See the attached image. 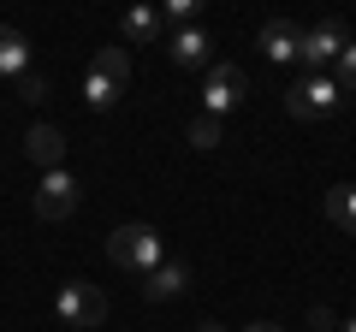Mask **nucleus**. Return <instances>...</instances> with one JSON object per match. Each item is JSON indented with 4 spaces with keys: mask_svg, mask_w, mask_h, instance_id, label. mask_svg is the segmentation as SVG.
<instances>
[{
    "mask_svg": "<svg viewBox=\"0 0 356 332\" xmlns=\"http://www.w3.org/2000/svg\"><path fill=\"white\" fill-rule=\"evenodd\" d=\"M107 261H113V267H125V273H143V279H149L154 267H161V231L154 226H119L113 238H107Z\"/></svg>",
    "mask_w": 356,
    "mask_h": 332,
    "instance_id": "f257e3e1",
    "label": "nucleus"
},
{
    "mask_svg": "<svg viewBox=\"0 0 356 332\" xmlns=\"http://www.w3.org/2000/svg\"><path fill=\"white\" fill-rule=\"evenodd\" d=\"M339 83H332L327 72H309V77H297L291 90H285V113L291 119H327V113H339Z\"/></svg>",
    "mask_w": 356,
    "mask_h": 332,
    "instance_id": "f03ea898",
    "label": "nucleus"
},
{
    "mask_svg": "<svg viewBox=\"0 0 356 332\" xmlns=\"http://www.w3.org/2000/svg\"><path fill=\"white\" fill-rule=\"evenodd\" d=\"M54 315H60L65 326H102L107 320V297L89 279H72V285H60V297H54Z\"/></svg>",
    "mask_w": 356,
    "mask_h": 332,
    "instance_id": "7ed1b4c3",
    "label": "nucleus"
},
{
    "mask_svg": "<svg viewBox=\"0 0 356 332\" xmlns=\"http://www.w3.org/2000/svg\"><path fill=\"white\" fill-rule=\"evenodd\" d=\"M77 202H83V184H77V172H65V166L42 172V184H36V219H65Z\"/></svg>",
    "mask_w": 356,
    "mask_h": 332,
    "instance_id": "20e7f679",
    "label": "nucleus"
},
{
    "mask_svg": "<svg viewBox=\"0 0 356 332\" xmlns=\"http://www.w3.org/2000/svg\"><path fill=\"white\" fill-rule=\"evenodd\" d=\"M243 90H250V77H243V65H208V83H202V113H232V107L243 101Z\"/></svg>",
    "mask_w": 356,
    "mask_h": 332,
    "instance_id": "39448f33",
    "label": "nucleus"
},
{
    "mask_svg": "<svg viewBox=\"0 0 356 332\" xmlns=\"http://www.w3.org/2000/svg\"><path fill=\"white\" fill-rule=\"evenodd\" d=\"M344 42H350V36H344L339 18H321V24H309V30H303V48H297V60H303L309 72H327V65L344 53Z\"/></svg>",
    "mask_w": 356,
    "mask_h": 332,
    "instance_id": "423d86ee",
    "label": "nucleus"
},
{
    "mask_svg": "<svg viewBox=\"0 0 356 332\" xmlns=\"http://www.w3.org/2000/svg\"><path fill=\"white\" fill-rule=\"evenodd\" d=\"M166 53H172L178 72H196V65H208V53H214V36H208V30H196V24H184V30L172 36V48H166Z\"/></svg>",
    "mask_w": 356,
    "mask_h": 332,
    "instance_id": "0eeeda50",
    "label": "nucleus"
},
{
    "mask_svg": "<svg viewBox=\"0 0 356 332\" xmlns=\"http://www.w3.org/2000/svg\"><path fill=\"white\" fill-rule=\"evenodd\" d=\"M297 48H303V30H297L291 18H273V24H261V53H267L273 65L297 60Z\"/></svg>",
    "mask_w": 356,
    "mask_h": 332,
    "instance_id": "6e6552de",
    "label": "nucleus"
},
{
    "mask_svg": "<svg viewBox=\"0 0 356 332\" xmlns=\"http://www.w3.org/2000/svg\"><path fill=\"white\" fill-rule=\"evenodd\" d=\"M24 154L42 166V172H54V166L65 160V137H60V125H30V137H24Z\"/></svg>",
    "mask_w": 356,
    "mask_h": 332,
    "instance_id": "1a4fd4ad",
    "label": "nucleus"
},
{
    "mask_svg": "<svg viewBox=\"0 0 356 332\" xmlns=\"http://www.w3.org/2000/svg\"><path fill=\"white\" fill-rule=\"evenodd\" d=\"M143 291H149V303H172V297L191 291V267H184V261H161V267L149 273V285H143Z\"/></svg>",
    "mask_w": 356,
    "mask_h": 332,
    "instance_id": "9d476101",
    "label": "nucleus"
},
{
    "mask_svg": "<svg viewBox=\"0 0 356 332\" xmlns=\"http://www.w3.org/2000/svg\"><path fill=\"white\" fill-rule=\"evenodd\" d=\"M0 77H6V83L30 77V42L18 36L13 24H0Z\"/></svg>",
    "mask_w": 356,
    "mask_h": 332,
    "instance_id": "9b49d317",
    "label": "nucleus"
},
{
    "mask_svg": "<svg viewBox=\"0 0 356 332\" xmlns=\"http://www.w3.org/2000/svg\"><path fill=\"white\" fill-rule=\"evenodd\" d=\"M321 208H327V219H332L339 231H350V238H356V184H332Z\"/></svg>",
    "mask_w": 356,
    "mask_h": 332,
    "instance_id": "f8f14e48",
    "label": "nucleus"
},
{
    "mask_svg": "<svg viewBox=\"0 0 356 332\" xmlns=\"http://www.w3.org/2000/svg\"><path fill=\"white\" fill-rule=\"evenodd\" d=\"M161 30H166V18L154 13V6H131L125 13V36L131 42H161Z\"/></svg>",
    "mask_w": 356,
    "mask_h": 332,
    "instance_id": "ddd939ff",
    "label": "nucleus"
},
{
    "mask_svg": "<svg viewBox=\"0 0 356 332\" xmlns=\"http://www.w3.org/2000/svg\"><path fill=\"white\" fill-rule=\"evenodd\" d=\"M89 72H102V77H113L119 90H131V53H125V48H102Z\"/></svg>",
    "mask_w": 356,
    "mask_h": 332,
    "instance_id": "4468645a",
    "label": "nucleus"
},
{
    "mask_svg": "<svg viewBox=\"0 0 356 332\" xmlns=\"http://www.w3.org/2000/svg\"><path fill=\"white\" fill-rule=\"evenodd\" d=\"M184 137H191V149H202V154H208V149H220V137H226V125H220L214 113H196Z\"/></svg>",
    "mask_w": 356,
    "mask_h": 332,
    "instance_id": "2eb2a0df",
    "label": "nucleus"
},
{
    "mask_svg": "<svg viewBox=\"0 0 356 332\" xmlns=\"http://www.w3.org/2000/svg\"><path fill=\"white\" fill-rule=\"evenodd\" d=\"M119 95H125V90H119L113 77H102V72H89V77H83V101H89V107H113Z\"/></svg>",
    "mask_w": 356,
    "mask_h": 332,
    "instance_id": "dca6fc26",
    "label": "nucleus"
},
{
    "mask_svg": "<svg viewBox=\"0 0 356 332\" xmlns=\"http://www.w3.org/2000/svg\"><path fill=\"white\" fill-rule=\"evenodd\" d=\"M332 65H339V77H332V83H339V95H356V42H344V53H339Z\"/></svg>",
    "mask_w": 356,
    "mask_h": 332,
    "instance_id": "f3484780",
    "label": "nucleus"
},
{
    "mask_svg": "<svg viewBox=\"0 0 356 332\" xmlns=\"http://www.w3.org/2000/svg\"><path fill=\"white\" fill-rule=\"evenodd\" d=\"M161 18H166V24H191V18H196V0H166Z\"/></svg>",
    "mask_w": 356,
    "mask_h": 332,
    "instance_id": "a211bd4d",
    "label": "nucleus"
},
{
    "mask_svg": "<svg viewBox=\"0 0 356 332\" xmlns=\"http://www.w3.org/2000/svg\"><path fill=\"white\" fill-rule=\"evenodd\" d=\"M18 95H24V101H42V95H48V77H42V72L18 77Z\"/></svg>",
    "mask_w": 356,
    "mask_h": 332,
    "instance_id": "6ab92c4d",
    "label": "nucleus"
},
{
    "mask_svg": "<svg viewBox=\"0 0 356 332\" xmlns=\"http://www.w3.org/2000/svg\"><path fill=\"white\" fill-rule=\"evenodd\" d=\"M309 326H315V332H339V315H332V308H309Z\"/></svg>",
    "mask_w": 356,
    "mask_h": 332,
    "instance_id": "aec40b11",
    "label": "nucleus"
},
{
    "mask_svg": "<svg viewBox=\"0 0 356 332\" xmlns=\"http://www.w3.org/2000/svg\"><path fill=\"white\" fill-rule=\"evenodd\" d=\"M243 332H285V326H273V320H255V326H243Z\"/></svg>",
    "mask_w": 356,
    "mask_h": 332,
    "instance_id": "412c9836",
    "label": "nucleus"
},
{
    "mask_svg": "<svg viewBox=\"0 0 356 332\" xmlns=\"http://www.w3.org/2000/svg\"><path fill=\"white\" fill-rule=\"evenodd\" d=\"M196 332H226V326H214V320H202V326H196Z\"/></svg>",
    "mask_w": 356,
    "mask_h": 332,
    "instance_id": "4be33fe9",
    "label": "nucleus"
},
{
    "mask_svg": "<svg viewBox=\"0 0 356 332\" xmlns=\"http://www.w3.org/2000/svg\"><path fill=\"white\" fill-rule=\"evenodd\" d=\"M339 332H356V320H344V326H339Z\"/></svg>",
    "mask_w": 356,
    "mask_h": 332,
    "instance_id": "5701e85b",
    "label": "nucleus"
}]
</instances>
